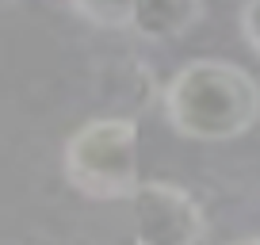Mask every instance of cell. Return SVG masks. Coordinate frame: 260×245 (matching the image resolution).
<instances>
[{"label": "cell", "mask_w": 260, "mask_h": 245, "mask_svg": "<svg viewBox=\"0 0 260 245\" xmlns=\"http://www.w3.org/2000/svg\"><path fill=\"white\" fill-rule=\"evenodd\" d=\"M172 131L195 142H234L260 119V84L249 69L199 57L165 84Z\"/></svg>", "instance_id": "obj_1"}, {"label": "cell", "mask_w": 260, "mask_h": 245, "mask_svg": "<svg viewBox=\"0 0 260 245\" xmlns=\"http://www.w3.org/2000/svg\"><path fill=\"white\" fill-rule=\"evenodd\" d=\"M65 180L88 199H130L138 188V127L134 119H88L69 134L61 154Z\"/></svg>", "instance_id": "obj_2"}, {"label": "cell", "mask_w": 260, "mask_h": 245, "mask_svg": "<svg viewBox=\"0 0 260 245\" xmlns=\"http://www.w3.org/2000/svg\"><path fill=\"white\" fill-rule=\"evenodd\" d=\"M130 234L134 245H199L207 234L203 207L180 184L146 180L130 196Z\"/></svg>", "instance_id": "obj_3"}, {"label": "cell", "mask_w": 260, "mask_h": 245, "mask_svg": "<svg viewBox=\"0 0 260 245\" xmlns=\"http://www.w3.org/2000/svg\"><path fill=\"white\" fill-rule=\"evenodd\" d=\"M203 19V0H134L130 31L149 42H176Z\"/></svg>", "instance_id": "obj_4"}, {"label": "cell", "mask_w": 260, "mask_h": 245, "mask_svg": "<svg viewBox=\"0 0 260 245\" xmlns=\"http://www.w3.org/2000/svg\"><path fill=\"white\" fill-rule=\"evenodd\" d=\"M69 4L81 19H88L92 27H107V31L130 27V8H134V0H69Z\"/></svg>", "instance_id": "obj_5"}, {"label": "cell", "mask_w": 260, "mask_h": 245, "mask_svg": "<svg viewBox=\"0 0 260 245\" xmlns=\"http://www.w3.org/2000/svg\"><path fill=\"white\" fill-rule=\"evenodd\" d=\"M241 35L249 42V50L260 57V0H245L241 8Z\"/></svg>", "instance_id": "obj_6"}, {"label": "cell", "mask_w": 260, "mask_h": 245, "mask_svg": "<svg viewBox=\"0 0 260 245\" xmlns=\"http://www.w3.org/2000/svg\"><path fill=\"white\" fill-rule=\"evenodd\" d=\"M226 245H260V237H234V241H226Z\"/></svg>", "instance_id": "obj_7"}, {"label": "cell", "mask_w": 260, "mask_h": 245, "mask_svg": "<svg viewBox=\"0 0 260 245\" xmlns=\"http://www.w3.org/2000/svg\"><path fill=\"white\" fill-rule=\"evenodd\" d=\"M8 4H12V0H0V8H8Z\"/></svg>", "instance_id": "obj_8"}]
</instances>
